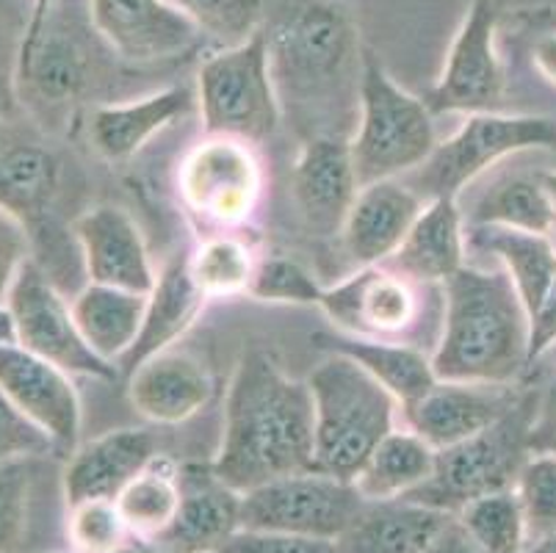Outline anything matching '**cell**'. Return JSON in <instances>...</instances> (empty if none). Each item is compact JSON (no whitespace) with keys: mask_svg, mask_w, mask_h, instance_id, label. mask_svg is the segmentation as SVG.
Masks as SVG:
<instances>
[{"mask_svg":"<svg viewBox=\"0 0 556 553\" xmlns=\"http://www.w3.org/2000/svg\"><path fill=\"white\" fill-rule=\"evenodd\" d=\"M211 468L241 495L313 470V395L263 349L236 363L225 399V429Z\"/></svg>","mask_w":556,"mask_h":553,"instance_id":"1","label":"cell"},{"mask_svg":"<svg viewBox=\"0 0 556 553\" xmlns=\"http://www.w3.org/2000/svg\"><path fill=\"white\" fill-rule=\"evenodd\" d=\"M529 313L507 272L465 263L443 282L434 377L443 382L518 385L529 372Z\"/></svg>","mask_w":556,"mask_h":553,"instance_id":"2","label":"cell"},{"mask_svg":"<svg viewBox=\"0 0 556 553\" xmlns=\"http://www.w3.org/2000/svg\"><path fill=\"white\" fill-rule=\"evenodd\" d=\"M263 39L269 48L280 105L294 103L302 125L313 114H338L361 100L343 91H361L363 50L357 28L346 12L327 0H282L266 14Z\"/></svg>","mask_w":556,"mask_h":553,"instance_id":"3","label":"cell"},{"mask_svg":"<svg viewBox=\"0 0 556 553\" xmlns=\"http://www.w3.org/2000/svg\"><path fill=\"white\" fill-rule=\"evenodd\" d=\"M313 395V470L355 481L396 429L402 404L355 360L330 352L305 379Z\"/></svg>","mask_w":556,"mask_h":553,"instance_id":"4","label":"cell"},{"mask_svg":"<svg viewBox=\"0 0 556 553\" xmlns=\"http://www.w3.org/2000/svg\"><path fill=\"white\" fill-rule=\"evenodd\" d=\"M434 147V114L429 105L402 89L377 55L366 50L357 122L349 136L361 189L379 180L407 177L432 155Z\"/></svg>","mask_w":556,"mask_h":553,"instance_id":"5","label":"cell"},{"mask_svg":"<svg viewBox=\"0 0 556 553\" xmlns=\"http://www.w3.org/2000/svg\"><path fill=\"white\" fill-rule=\"evenodd\" d=\"M538 388L520 390L513 407L473 438L438 451L432 479L407 495L416 504L457 515L465 504L502 490H515L520 470L532 456V420Z\"/></svg>","mask_w":556,"mask_h":553,"instance_id":"6","label":"cell"},{"mask_svg":"<svg viewBox=\"0 0 556 553\" xmlns=\"http://www.w3.org/2000/svg\"><path fill=\"white\" fill-rule=\"evenodd\" d=\"M194 95L205 136H230L252 147L271 139L280 128L282 105L263 30L202 61Z\"/></svg>","mask_w":556,"mask_h":553,"instance_id":"7","label":"cell"},{"mask_svg":"<svg viewBox=\"0 0 556 553\" xmlns=\"http://www.w3.org/2000/svg\"><path fill=\"white\" fill-rule=\"evenodd\" d=\"M529 150H556V122L534 114H471L446 141L409 172L407 180L424 200H457L479 175L509 155Z\"/></svg>","mask_w":556,"mask_h":553,"instance_id":"8","label":"cell"},{"mask_svg":"<svg viewBox=\"0 0 556 553\" xmlns=\"http://www.w3.org/2000/svg\"><path fill=\"white\" fill-rule=\"evenodd\" d=\"M263 166L255 147L230 136H205L178 166V194L205 225L241 227L263 200Z\"/></svg>","mask_w":556,"mask_h":553,"instance_id":"9","label":"cell"},{"mask_svg":"<svg viewBox=\"0 0 556 553\" xmlns=\"http://www.w3.org/2000/svg\"><path fill=\"white\" fill-rule=\"evenodd\" d=\"M363 504L355 481L305 470L244 493L241 529L338 540Z\"/></svg>","mask_w":556,"mask_h":553,"instance_id":"10","label":"cell"},{"mask_svg":"<svg viewBox=\"0 0 556 553\" xmlns=\"http://www.w3.org/2000/svg\"><path fill=\"white\" fill-rule=\"evenodd\" d=\"M498 0H473L448 48L446 64L424 103L438 114H488L498 111L507 91V73L498 53Z\"/></svg>","mask_w":556,"mask_h":553,"instance_id":"11","label":"cell"},{"mask_svg":"<svg viewBox=\"0 0 556 553\" xmlns=\"http://www.w3.org/2000/svg\"><path fill=\"white\" fill-rule=\"evenodd\" d=\"M20 329V347L59 365L70 377H94L114 382L119 368L89 349L73 316V304L53 286L42 266L28 261L7 297Z\"/></svg>","mask_w":556,"mask_h":553,"instance_id":"12","label":"cell"},{"mask_svg":"<svg viewBox=\"0 0 556 553\" xmlns=\"http://www.w3.org/2000/svg\"><path fill=\"white\" fill-rule=\"evenodd\" d=\"M418 288V282L407 280L388 263L357 266L346 280L325 288L318 307L343 335L368 341H402L421 318Z\"/></svg>","mask_w":556,"mask_h":553,"instance_id":"13","label":"cell"},{"mask_svg":"<svg viewBox=\"0 0 556 553\" xmlns=\"http://www.w3.org/2000/svg\"><path fill=\"white\" fill-rule=\"evenodd\" d=\"M0 388L48 435L55 456H70L78 449L80 399L67 372L23 347H0Z\"/></svg>","mask_w":556,"mask_h":553,"instance_id":"14","label":"cell"},{"mask_svg":"<svg viewBox=\"0 0 556 553\" xmlns=\"http://www.w3.org/2000/svg\"><path fill=\"white\" fill-rule=\"evenodd\" d=\"M20 100L53 114H70L92 86L94 64L84 39L50 14L39 37L17 48Z\"/></svg>","mask_w":556,"mask_h":553,"instance_id":"15","label":"cell"},{"mask_svg":"<svg viewBox=\"0 0 556 553\" xmlns=\"http://www.w3.org/2000/svg\"><path fill=\"white\" fill-rule=\"evenodd\" d=\"M98 37L130 64H155L189 53L197 28L169 0H89Z\"/></svg>","mask_w":556,"mask_h":553,"instance_id":"16","label":"cell"},{"mask_svg":"<svg viewBox=\"0 0 556 553\" xmlns=\"http://www.w3.org/2000/svg\"><path fill=\"white\" fill-rule=\"evenodd\" d=\"M361 191L349 139L313 136L305 139L291 175L296 213L311 236H341L343 222Z\"/></svg>","mask_w":556,"mask_h":553,"instance_id":"17","label":"cell"},{"mask_svg":"<svg viewBox=\"0 0 556 553\" xmlns=\"http://www.w3.org/2000/svg\"><path fill=\"white\" fill-rule=\"evenodd\" d=\"M73 232L89 282L150 297L159 274L144 236L128 211L116 205H94L75 219Z\"/></svg>","mask_w":556,"mask_h":553,"instance_id":"18","label":"cell"},{"mask_svg":"<svg viewBox=\"0 0 556 553\" xmlns=\"http://www.w3.org/2000/svg\"><path fill=\"white\" fill-rule=\"evenodd\" d=\"M520 385H479V382H438L402 407L404 424L421 435L432 449H448L454 443L473 438L488 429L493 420L502 418L515 399Z\"/></svg>","mask_w":556,"mask_h":553,"instance_id":"19","label":"cell"},{"mask_svg":"<svg viewBox=\"0 0 556 553\" xmlns=\"http://www.w3.org/2000/svg\"><path fill=\"white\" fill-rule=\"evenodd\" d=\"M244 495L200 463L180 465V506L169 529L153 540L164 553H216L241 531Z\"/></svg>","mask_w":556,"mask_h":553,"instance_id":"20","label":"cell"},{"mask_svg":"<svg viewBox=\"0 0 556 553\" xmlns=\"http://www.w3.org/2000/svg\"><path fill=\"white\" fill-rule=\"evenodd\" d=\"M64 164L37 128L0 120V208L31 225L53 211Z\"/></svg>","mask_w":556,"mask_h":553,"instance_id":"21","label":"cell"},{"mask_svg":"<svg viewBox=\"0 0 556 553\" xmlns=\"http://www.w3.org/2000/svg\"><path fill=\"white\" fill-rule=\"evenodd\" d=\"M424 205L427 200L402 177L363 186L341 230L349 261L355 266L391 261L407 238L409 227L421 216Z\"/></svg>","mask_w":556,"mask_h":553,"instance_id":"22","label":"cell"},{"mask_svg":"<svg viewBox=\"0 0 556 553\" xmlns=\"http://www.w3.org/2000/svg\"><path fill=\"white\" fill-rule=\"evenodd\" d=\"M159 456V443L144 429H114L67 456L62 470L64 504L116 499L123 487Z\"/></svg>","mask_w":556,"mask_h":553,"instance_id":"23","label":"cell"},{"mask_svg":"<svg viewBox=\"0 0 556 553\" xmlns=\"http://www.w3.org/2000/svg\"><path fill=\"white\" fill-rule=\"evenodd\" d=\"M214 395V377L194 354L166 349L128 377V399L141 418L175 426L200 413Z\"/></svg>","mask_w":556,"mask_h":553,"instance_id":"24","label":"cell"},{"mask_svg":"<svg viewBox=\"0 0 556 553\" xmlns=\"http://www.w3.org/2000/svg\"><path fill=\"white\" fill-rule=\"evenodd\" d=\"M197 95L189 86H166L148 98L128 103H100L89 111V141L111 164H123L139 155L161 130L186 116Z\"/></svg>","mask_w":556,"mask_h":553,"instance_id":"25","label":"cell"},{"mask_svg":"<svg viewBox=\"0 0 556 553\" xmlns=\"http://www.w3.org/2000/svg\"><path fill=\"white\" fill-rule=\"evenodd\" d=\"M208 299L202 297L189 272V255H175L161 268L155 288L148 297L141 332L130 352L119 360V377H130L144 360L166 352L194 327Z\"/></svg>","mask_w":556,"mask_h":553,"instance_id":"26","label":"cell"},{"mask_svg":"<svg viewBox=\"0 0 556 553\" xmlns=\"http://www.w3.org/2000/svg\"><path fill=\"white\" fill-rule=\"evenodd\" d=\"M388 266L418 286H443L465 266V216L457 200H429Z\"/></svg>","mask_w":556,"mask_h":553,"instance_id":"27","label":"cell"},{"mask_svg":"<svg viewBox=\"0 0 556 553\" xmlns=\"http://www.w3.org/2000/svg\"><path fill=\"white\" fill-rule=\"evenodd\" d=\"M452 517L409 499L366 501L338 545L341 553H424Z\"/></svg>","mask_w":556,"mask_h":553,"instance_id":"28","label":"cell"},{"mask_svg":"<svg viewBox=\"0 0 556 553\" xmlns=\"http://www.w3.org/2000/svg\"><path fill=\"white\" fill-rule=\"evenodd\" d=\"M84 341L105 363L119 365L141 332L148 297L123 288L89 282L70 299Z\"/></svg>","mask_w":556,"mask_h":553,"instance_id":"29","label":"cell"},{"mask_svg":"<svg viewBox=\"0 0 556 553\" xmlns=\"http://www.w3.org/2000/svg\"><path fill=\"white\" fill-rule=\"evenodd\" d=\"M313 341L321 343L327 352L343 354L363 365L382 388L391 390L402 407L421 399L438 382L432 372V357L409 343L368 341V338H352V335H316Z\"/></svg>","mask_w":556,"mask_h":553,"instance_id":"30","label":"cell"},{"mask_svg":"<svg viewBox=\"0 0 556 553\" xmlns=\"http://www.w3.org/2000/svg\"><path fill=\"white\" fill-rule=\"evenodd\" d=\"M434 463H438V449H432L407 426L404 429L396 426L371 451L361 474L355 476L357 493L366 501L407 499L432 479Z\"/></svg>","mask_w":556,"mask_h":553,"instance_id":"31","label":"cell"},{"mask_svg":"<svg viewBox=\"0 0 556 553\" xmlns=\"http://www.w3.org/2000/svg\"><path fill=\"white\" fill-rule=\"evenodd\" d=\"M471 241L482 252H490L495 263L507 272L532 322L556 277V243L551 241V236L540 232L504 230V227H471Z\"/></svg>","mask_w":556,"mask_h":553,"instance_id":"32","label":"cell"},{"mask_svg":"<svg viewBox=\"0 0 556 553\" xmlns=\"http://www.w3.org/2000/svg\"><path fill=\"white\" fill-rule=\"evenodd\" d=\"M468 225L554 236V213L540 175L515 172V175L495 177L473 200Z\"/></svg>","mask_w":556,"mask_h":553,"instance_id":"33","label":"cell"},{"mask_svg":"<svg viewBox=\"0 0 556 553\" xmlns=\"http://www.w3.org/2000/svg\"><path fill=\"white\" fill-rule=\"evenodd\" d=\"M130 535L139 540H159L172 526L180 506V465L159 454L148 468H141L123 493L116 495Z\"/></svg>","mask_w":556,"mask_h":553,"instance_id":"34","label":"cell"},{"mask_svg":"<svg viewBox=\"0 0 556 553\" xmlns=\"http://www.w3.org/2000/svg\"><path fill=\"white\" fill-rule=\"evenodd\" d=\"M255 252L250 243L230 232L202 238L189 252V272L205 299H232L250 293L255 274Z\"/></svg>","mask_w":556,"mask_h":553,"instance_id":"35","label":"cell"},{"mask_svg":"<svg viewBox=\"0 0 556 553\" xmlns=\"http://www.w3.org/2000/svg\"><path fill=\"white\" fill-rule=\"evenodd\" d=\"M48 460L50 456H14L0 463V553H28Z\"/></svg>","mask_w":556,"mask_h":553,"instance_id":"36","label":"cell"},{"mask_svg":"<svg viewBox=\"0 0 556 553\" xmlns=\"http://www.w3.org/2000/svg\"><path fill=\"white\" fill-rule=\"evenodd\" d=\"M454 517L484 553H526L529 548L523 510L515 490L482 495L465 504Z\"/></svg>","mask_w":556,"mask_h":553,"instance_id":"37","label":"cell"},{"mask_svg":"<svg viewBox=\"0 0 556 553\" xmlns=\"http://www.w3.org/2000/svg\"><path fill=\"white\" fill-rule=\"evenodd\" d=\"M219 50L250 42L266 25L271 0H169Z\"/></svg>","mask_w":556,"mask_h":553,"instance_id":"38","label":"cell"},{"mask_svg":"<svg viewBox=\"0 0 556 553\" xmlns=\"http://www.w3.org/2000/svg\"><path fill=\"white\" fill-rule=\"evenodd\" d=\"M73 553H111L130 540V529L114 499H89L67 506L64 517Z\"/></svg>","mask_w":556,"mask_h":553,"instance_id":"39","label":"cell"},{"mask_svg":"<svg viewBox=\"0 0 556 553\" xmlns=\"http://www.w3.org/2000/svg\"><path fill=\"white\" fill-rule=\"evenodd\" d=\"M529 548L556 535V456L532 454L515 481ZM526 548V551H529Z\"/></svg>","mask_w":556,"mask_h":553,"instance_id":"40","label":"cell"},{"mask_svg":"<svg viewBox=\"0 0 556 553\" xmlns=\"http://www.w3.org/2000/svg\"><path fill=\"white\" fill-rule=\"evenodd\" d=\"M325 288L318 286L311 268L288 255L257 257L250 282V297L275 304H318Z\"/></svg>","mask_w":556,"mask_h":553,"instance_id":"41","label":"cell"},{"mask_svg":"<svg viewBox=\"0 0 556 553\" xmlns=\"http://www.w3.org/2000/svg\"><path fill=\"white\" fill-rule=\"evenodd\" d=\"M14 456H55L48 435L25 418L0 388V463Z\"/></svg>","mask_w":556,"mask_h":553,"instance_id":"42","label":"cell"},{"mask_svg":"<svg viewBox=\"0 0 556 553\" xmlns=\"http://www.w3.org/2000/svg\"><path fill=\"white\" fill-rule=\"evenodd\" d=\"M216 553H341V545L338 540H321V537L241 529Z\"/></svg>","mask_w":556,"mask_h":553,"instance_id":"43","label":"cell"},{"mask_svg":"<svg viewBox=\"0 0 556 553\" xmlns=\"http://www.w3.org/2000/svg\"><path fill=\"white\" fill-rule=\"evenodd\" d=\"M28 250H31L28 225L12 211L0 208V302H7L17 274L31 261Z\"/></svg>","mask_w":556,"mask_h":553,"instance_id":"44","label":"cell"},{"mask_svg":"<svg viewBox=\"0 0 556 553\" xmlns=\"http://www.w3.org/2000/svg\"><path fill=\"white\" fill-rule=\"evenodd\" d=\"M532 454L556 456V374L538 388V410L532 420Z\"/></svg>","mask_w":556,"mask_h":553,"instance_id":"45","label":"cell"},{"mask_svg":"<svg viewBox=\"0 0 556 553\" xmlns=\"http://www.w3.org/2000/svg\"><path fill=\"white\" fill-rule=\"evenodd\" d=\"M556 347V277L551 282L548 293L540 302L538 313L532 316V329H529V368L538 360H543L551 349Z\"/></svg>","mask_w":556,"mask_h":553,"instance_id":"46","label":"cell"},{"mask_svg":"<svg viewBox=\"0 0 556 553\" xmlns=\"http://www.w3.org/2000/svg\"><path fill=\"white\" fill-rule=\"evenodd\" d=\"M424 553H484V551L471 540V537H468V531L459 526L457 517H452V520L441 529V535L429 542Z\"/></svg>","mask_w":556,"mask_h":553,"instance_id":"47","label":"cell"},{"mask_svg":"<svg viewBox=\"0 0 556 553\" xmlns=\"http://www.w3.org/2000/svg\"><path fill=\"white\" fill-rule=\"evenodd\" d=\"M17 59H7L0 53V120H12L17 114Z\"/></svg>","mask_w":556,"mask_h":553,"instance_id":"48","label":"cell"},{"mask_svg":"<svg viewBox=\"0 0 556 553\" xmlns=\"http://www.w3.org/2000/svg\"><path fill=\"white\" fill-rule=\"evenodd\" d=\"M532 61L534 67H538V73L543 75L548 84L556 86V34H548V37H543L534 45Z\"/></svg>","mask_w":556,"mask_h":553,"instance_id":"49","label":"cell"},{"mask_svg":"<svg viewBox=\"0 0 556 553\" xmlns=\"http://www.w3.org/2000/svg\"><path fill=\"white\" fill-rule=\"evenodd\" d=\"M55 3H59V0H34L31 17H28V25H25V34H23V39H20V45H28L39 37V30L45 28L48 17L53 14Z\"/></svg>","mask_w":556,"mask_h":553,"instance_id":"50","label":"cell"},{"mask_svg":"<svg viewBox=\"0 0 556 553\" xmlns=\"http://www.w3.org/2000/svg\"><path fill=\"white\" fill-rule=\"evenodd\" d=\"M0 347H20V329L9 302H0Z\"/></svg>","mask_w":556,"mask_h":553,"instance_id":"51","label":"cell"},{"mask_svg":"<svg viewBox=\"0 0 556 553\" xmlns=\"http://www.w3.org/2000/svg\"><path fill=\"white\" fill-rule=\"evenodd\" d=\"M111 553H164V551H161V548L155 545V542L139 540V537H130V540L125 542V545H119V548H116V551H111Z\"/></svg>","mask_w":556,"mask_h":553,"instance_id":"52","label":"cell"},{"mask_svg":"<svg viewBox=\"0 0 556 553\" xmlns=\"http://www.w3.org/2000/svg\"><path fill=\"white\" fill-rule=\"evenodd\" d=\"M540 180H543V189L545 194H548L551 213H554V232H556V169L540 172Z\"/></svg>","mask_w":556,"mask_h":553,"instance_id":"53","label":"cell"},{"mask_svg":"<svg viewBox=\"0 0 556 553\" xmlns=\"http://www.w3.org/2000/svg\"><path fill=\"white\" fill-rule=\"evenodd\" d=\"M526 553H556V535L548 537V540L538 542V545H532Z\"/></svg>","mask_w":556,"mask_h":553,"instance_id":"54","label":"cell"},{"mask_svg":"<svg viewBox=\"0 0 556 553\" xmlns=\"http://www.w3.org/2000/svg\"><path fill=\"white\" fill-rule=\"evenodd\" d=\"M545 357H551V363H554V368H556V347H554V349H551V352H548V354H545Z\"/></svg>","mask_w":556,"mask_h":553,"instance_id":"55","label":"cell"},{"mask_svg":"<svg viewBox=\"0 0 556 553\" xmlns=\"http://www.w3.org/2000/svg\"><path fill=\"white\" fill-rule=\"evenodd\" d=\"M70 553H73V551H70Z\"/></svg>","mask_w":556,"mask_h":553,"instance_id":"56","label":"cell"}]
</instances>
